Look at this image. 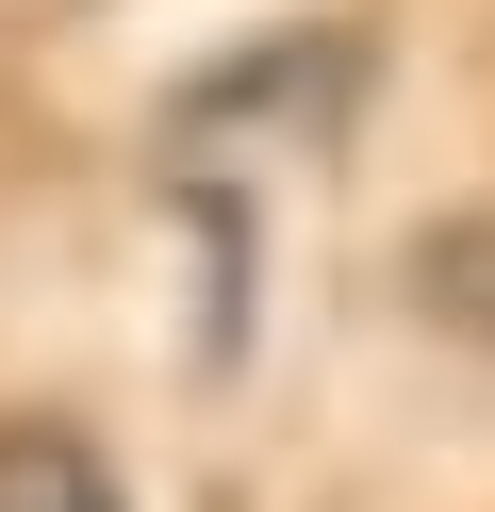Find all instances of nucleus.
Wrapping results in <instances>:
<instances>
[{
    "instance_id": "obj_1",
    "label": "nucleus",
    "mask_w": 495,
    "mask_h": 512,
    "mask_svg": "<svg viewBox=\"0 0 495 512\" xmlns=\"http://www.w3.org/2000/svg\"><path fill=\"white\" fill-rule=\"evenodd\" d=\"M0 512H116V479L83 463V430H0Z\"/></svg>"
}]
</instances>
